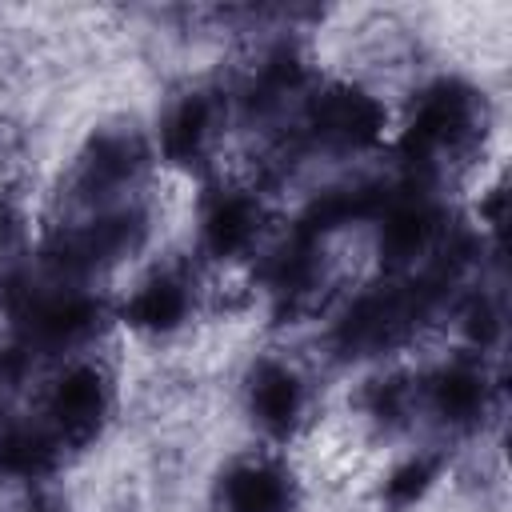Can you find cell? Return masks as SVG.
Here are the masks:
<instances>
[{
  "label": "cell",
  "mask_w": 512,
  "mask_h": 512,
  "mask_svg": "<svg viewBox=\"0 0 512 512\" xmlns=\"http://www.w3.org/2000/svg\"><path fill=\"white\" fill-rule=\"evenodd\" d=\"M280 504V484L268 472H244L232 484V508L236 512H272Z\"/></svg>",
  "instance_id": "cell-1"
},
{
  "label": "cell",
  "mask_w": 512,
  "mask_h": 512,
  "mask_svg": "<svg viewBox=\"0 0 512 512\" xmlns=\"http://www.w3.org/2000/svg\"><path fill=\"white\" fill-rule=\"evenodd\" d=\"M292 404H296V392H292L288 376H268L260 384V408H264L268 420H284L292 412Z\"/></svg>",
  "instance_id": "cell-2"
},
{
  "label": "cell",
  "mask_w": 512,
  "mask_h": 512,
  "mask_svg": "<svg viewBox=\"0 0 512 512\" xmlns=\"http://www.w3.org/2000/svg\"><path fill=\"white\" fill-rule=\"evenodd\" d=\"M144 320H168L172 312H176V296H172V288H152L144 300H140V308H136Z\"/></svg>",
  "instance_id": "cell-3"
}]
</instances>
